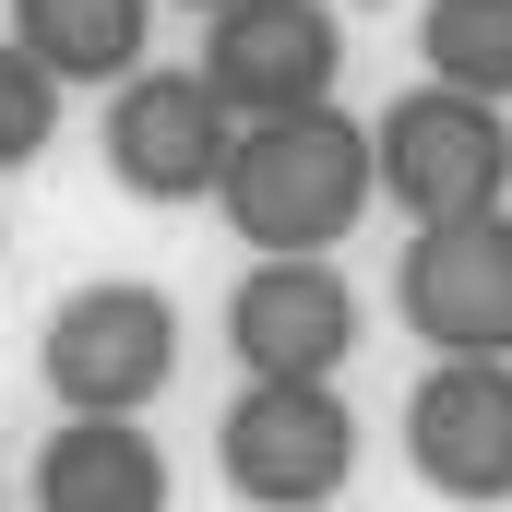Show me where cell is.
<instances>
[{
    "mask_svg": "<svg viewBox=\"0 0 512 512\" xmlns=\"http://www.w3.org/2000/svg\"><path fill=\"white\" fill-rule=\"evenodd\" d=\"M322 512H334V501H322Z\"/></svg>",
    "mask_w": 512,
    "mask_h": 512,
    "instance_id": "cell-16",
    "label": "cell"
},
{
    "mask_svg": "<svg viewBox=\"0 0 512 512\" xmlns=\"http://www.w3.org/2000/svg\"><path fill=\"white\" fill-rule=\"evenodd\" d=\"M36 370L60 393V417H143L179 382V310L167 286H72L36 334Z\"/></svg>",
    "mask_w": 512,
    "mask_h": 512,
    "instance_id": "cell-3",
    "label": "cell"
},
{
    "mask_svg": "<svg viewBox=\"0 0 512 512\" xmlns=\"http://www.w3.org/2000/svg\"><path fill=\"white\" fill-rule=\"evenodd\" d=\"M215 465L251 512H322L358 477V417L334 382H251L215 417Z\"/></svg>",
    "mask_w": 512,
    "mask_h": 512,
    "instance_id": "cell-4",
    "label": "cell"
},
{
    "mask_svg": "<svg viewBox=\"0 0 512 512\" xmlns=\"http://www.w3.org/2000/svg\"><path fill=\"white\" fill-rule=\"evenodd\" d=\"M60 96H72V84H48V72L0 36V167H36V155L60 143Z\"/></svg>",
    "mask_w": 512,
    "mask_h": 512,
    "instance_id": "cell-13",
    "label": "cell"
},
{
    "mask_svg": "<svg viewBox=\"0 0 512 512\" xmlns=\"http://www.w3.org/2000/svg\"><path fill=\"white\" fill-rule=\"evenodd\" d=\"M0 501H12V489H0Z\"/></svg>",
    "mask_w": 512,
    "mask_h": 512,
    "instance_id": "cell-15",
    "label": "cell"
},
{
    "mask_svg": "<svg viewBox=\"0 0 512 512\" xmlns=\"http://www.w3.org/2000/svg\"><path fill=\"white\" fill-rule=\"evenodd\" d=\"M334 72H346L334 0H227V12H203V84H215L227 120L334 108Z\"/></svg>",
    "mask_w": 512,
    "mask_h": 512,
    "instance_id": "cell-6",
    "label": "cell"
},
{
    "mask_svg": "<svg viewBox=\"0 0 512 512\" xmlns=\"http://www.w3.org/2000/svg\"><path fill=\"white\" fill-rule=\"evenodd\" d=\"M179 12H227V0H179Z\"/></svg>",
    "mask_w": 512,
    "mask_h": 512,
    "instance_id": "cell-14",
    "label": "cell"
},
{
    "mask_svg": "<svg viewBox=\"0 0 512 512\" xmlns=\"http://www.w3.org/2000/svg\"><path fill=\"white\" fill-rule=\"evenodd\" d=\"M370 179H382V203H405L417 227H441V215H489L512 203V120L489 96H453V84H405L370 131Z\"/></svg>",
    "mask_w": 512,
    "mask_h": 512,
    "instance_id": "cell-2",
    "label": "cell"
},
{
    "mask_svg": "<svg viewBox=\"0 0 512 512\" xmlns=\"http://www.w3.org/2000/svg\"><path fill=\"white\" fill-rule=\"evenodd\" d=\"M227 143H239V120L215 108L203 72H155L143 60L131 84H108V179L131 203H215Z\"/></svg>",
    "mask_w": 512,
    "mask_h": 512,
    "instance_id": "cell-9",
    "label": "cell"
},
{
    "mask_svg": "<svg viewBox=\"0 0 512 512\" xmlns=\"http://www.w3.org/2000/svg\"><path fill=\"white\" fill-rule=\"evenodd\" d=\"M215 203H227V227H239L251 251H346L358 215L382 203V179H370V131L346 120V108L239 120Z\"/></svg>",
    "mask_w": 512,
    "mask_h": 512,
    "instance_id": "cell-1",
    "label": "cell"
},
{
    "mask_svg": "<svg viewBox=\"0 0 512 512\" xmlns=\"http://www.w3.org/2000/svg\"><path fill=\"white\" fill-rule=\"evenodd\" d=\"M393 310L429 358H512V203L417 227L393 262Z\"/></svg>",
    "mask_w": 512,
    "mask_h": 512,
    "instance_id": "cell-5",
    "label": "cell"
},
{
    "mask_svg": "<svg viewBox=\"0 0 512 512\" xmlns=\"http://www.w3.org/2000/svg\"><path fill=\"white\" fill-rule=\"evenodd\" d=\"M155 36V0H12V48L48 84H131Z\"/></svg>",
    "mask_w": 512,
    "mask_h": 512,
    "instance_id": "cell-11",
    "label": "cell"
},
{
    "mask_svg": "<svg viewBox=\"0 0 512 512\" xmlns=\"http://www.w3.org/2000/svg\"><path fill=\"white\" fill-rule=\"evenodd\" d=\"M417 60L453 96H512V0H417Z\"/></svg>",
    "mask_w": 512,
    "mask_h": 512,
    "instance_id": "cell-12",
    "label": "cell"
},
{
    "mask_svg": "<svg viewBox=\"0 0 512 512\" xmlns=\"http://www.w3.org/2000/svg\"><path fill=\"white\" fill-rule=\"evenodd\" d=\"M405 465L453 512L512 501V358H429L405 393Z\"/></svg>",
    "mask_w": 512,
    "mask_h": 512,
    "instance_id": "cell-8",
    "label": "cell"
},
{
    "mask_svg": "<svg viewBox=\"0 0 512 512\" xmlns=\"http://www.w3.org/2000/svg\"><path fill=\"white\" fill-rule=\"evenodd\" d=\"M36 512H167V453L143 417H60L36 441Z\"/></svg>",
    "mask_w": 512,
    "mask_h": 512,
    "instance_id": "cell-10",
    "label": "cell"
},
{
    "mask_svg": "<svg viewBox=\"0 0 512 512\" xmlns=\"http://www.w3.org/2000/svg\"><path fill=\"white\" fill-rule=\"evenodd\" d=\"M227 358L251 382H334L358 358V286L334 274V251H262L227 286Z\"/></svg>",
    "mask_w": 512,
    "mask_h": 512,
    "instance_id": "cell-7",
    "label": "cell"
}]
</instances>
